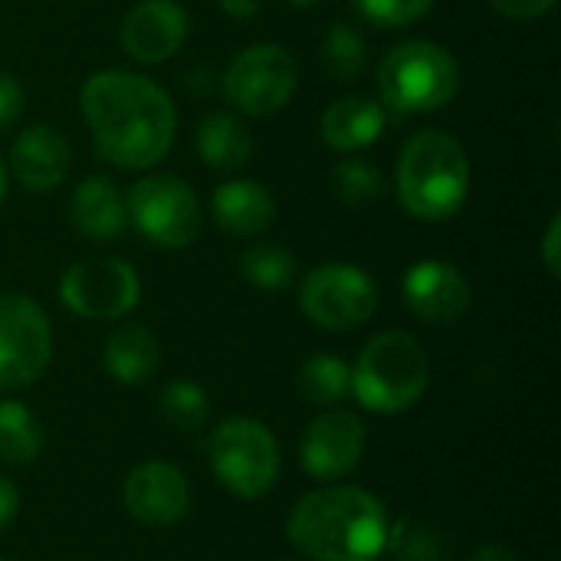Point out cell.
Listing matches in <instances>:
<instances>
[{"instance_id":"6da1fadb","label":"cell","mask_w":561,"mask_h":561,"mask_svg":"<svg viewBox=\"0 0 561 561\" xmlns=\"http://www.w3.org/2000/svg\"><path fill=\"white\" fill-rule=\"evenodd\" d=\"M82 118L102 161L122 171L158 168L178 135V108L164 85L128 69H99L79 89Z\"/></svg>"},{"instance_id":"7a4b0ae2","label":"cell","mask_w":561,"mask_h":561,"mask_svg":"<svg viewBox=\"0 0 561 561\" xmlns=\"http://www.w3.org/2000/svg\"><path fill=\"white\" fill-rule=\"evenodd\" d=\"M388 510L375 493L322 486L293 506L286 536L309 561H375L388 546Z\"/></svg>"},{"instance_id":"3957f363","label":"cell","mask_w":561,"mask_h":561,"mask_svg":"<svg viewBox=\"0 0 561 561\" xmlns=\"http://www.w3.org/2000/svg\"><path fill=\"white\" fill-rule=\"evenodd\" d=\"M394 194L408 217L444 224L457 217L470 194V154L444 128L411 135L398 154Z\"/></svg>"},{"instance_id":"277c9868","label":"cell","mask_w":561,"mask_h":561,"mask_svg":"<svg viewBox=\"0 0 561 561\" xmlns=\"http://www.w3.org/2000/svg\"><path fill=\"white\" fill-rule=\"evenodd\" d=\"M431 385V358L424 345L401 329L378 332L352 368V394L371 414L411 411Z\"/></svg>"},{"instance_id":"5b68a950","label":"cell","mask_w":561,"mask_h":561,"mask_svg":"<svg viewBox=\"0 0 561 561\" xmlns=\"http://www.w3.org/2000/svg\"><path fill=\"white\" fill-rule=\"evenodd\" d=\"M378 92L381 105L398 115L440 112L460 92V66L440 43L404 39L385 53L378 66Z\"/></svg>"},{"instance_id":"8992f818","label":"cell","mask_w":561,"mask_h":561,"mask_svg":"<svg viewBox=\"0 0 561 561\" xmlns=\"http://www.w3.org/2000/svg\"><path fill=\"white\" fill-rule=\"evenodd\" d=\"M207 460L220 486L240 500L266 496L279 480V444L263 421L227 417L214 427Z\"/></svg>"},{"instance_id":"52a82bcc","label":"cell","mask_w":561,"mask_h":561,"mask_svg":"<svg viewBox=\"0 0 561 561\" xmlns=\"http://www.w3.org/2000/svg\"><path fill=\"white\" fill-rule=\"evenodd\" d=\"M128 224L161 250H184L201 237L204 210L194 187L178 174H145L125 194Z\"/></svg>"},{"instance_id":"ba28073f","label":"cell","mask_w":561,"mask_h":561,"mask_svg":"<svg viewBox=\"0 0 561 561\" xmlns=\"http://www.w3.org/2000/svg\"><path fill=\"white\" fill-rule=\"evenodd\" d=\"M299 89V66L293 53L279 43H253L240 49L224 76L220 92L227 105L250 118H266L283 112Z\"/></svg>"},{"instance_id":"9c48e42d","label":"cell","mask_w":561,"mask_h":561,"mask_svg":"<svg viewBox=\"0 0 561 561\" xmlns=\"http://www.w3.org/2000/svg\"><path fill=\"white\" fill-rule=\"evenodd\" d=\"M299 309L325 332H352L378 312V286L362 266L319 263L302 276Z\"/></svg>"},{"instance_id":"30bf717a","label":"cell","mask_w":561,"mask_h":561,"mask_svg":"<svg viewBox=\"0 0 561 561\" xmlns=\"http://www.w3.org/2000/svg\"><path fill=\"white\" fill-rule=\"evenodd\" d=\"M141 299V279L122 256H99L72 263L59 279V302L92 322H115Z\"/></svg>"},{"instance_id":"8fae6325","label":"cell","mask_w":561,"mask_h":561,"mask_svg":"<svg viewBox=\"0 0 561 561\" xmlns=\"http://www.w3.org/2000/svg\"><path fill=\"white\" fill-rule=\"evenodd\" d=\"M53 358L46 312L20 293H0V391H20L43 378Z\"/></svg>"},{"instance_id":"7c38bea8","label":"cell","mask_w":561,"mask_h":561,"mask_svg":"<svg viewBox=\"0 0 561 561\" xmlns=\"http://www.w3.org/2000/svg\"><path fill=\"white\" fill-rule=\"evenodd\" d=\"M365 457V424L352 411H322L299 440V463L312 480H342Z\"/></svg>"},{"instance_id":"4fadbf2b","label":"cell","mask_w":561,"mask_h":561,"mask_svg":"<svg viewBox=\"0 0 561 561\" xmlns=\"http://www.w3.org/2000/svg\"><path fill=\"white\" fill-rule=\"evenodd\" d=\"M125 510L135 523L151 529L178 526L191 510V483L168 460H145L128 470L122 483Z\"/></svg>"},{"instance_id":"5bb4252c","label":"cell","mask_w":561,"mask_h":561,"mask_svg":"<svg viewBox=\"0 0 561 561\" xmlns=\"http://www.w3.org/2000/svg\"><path fill=\"white\" fill-rule=\"evenodd\" d=\"M401 296L411 316L427 325H454L473 306L470 279L447 260H417L401 279Z\"/></svg>"},{"instance_id":"9a60e30c","label":"cell","mask_w":561,"mask_h":561,"mask_svg":"<svg viewBox=\"0 0 561 561\" xmlns=\"http://www.w3.org/2000/svg\"><path fill=\"white\" fill-rule=\"evenodd\" d=\"M187 30L191 20L178 0H138L118 26V43L128 59L141 66H158L181 53V46L187 43Z\"/></svg>"},{"instance_id":"2e32d148","label":"cell","mask_w":561,"mask_h":561,"mask_svg":"<svg viewBox=\"0 0 561 561\" xmlns=\"http://www.w3.org/2000/svg\"><path fill=\"white\" fill-rule=\"evenodd\" d=\"M69 168H72V145L59 128L46 122L23 128L10 145L7 174H13V181L23 191L49 194L69 178Z\"/></svg>"},{"instance_id":"e0dca14e","label":"cell","mask_w":561,"mask_h":561,"mask_svg":"<svg viewBox=\"0 0 561 561\" xmlns=\"http://www.w3.org/2000/svg\"><path fill=\"white\" fill-rule=\"evenodd\" d=\"M69 220L76 227V233L92 243L118 240L128 230L125 194L118 191V184L108 174H89L72 191Z\"/></svg>"},{"instance_id":"ac0fdd59","label":"cell","mask_w":561,"mask_h":561,"mask_svg":"<svg viewBox=\"0 0 561 561\" xmlns=\"http://www.w3.org/2000/svg\"><path fill=\"white\" fill-rule=\"evenodd\" d=\"M210 217L227 237H263L276 224V201L260 181L233 178L210 194Z\"/></svg>"},{"instance_id":"d6986e66","label":"cell","mask_w":561,"mask_h":561,"mask_svg":"<svg viewBox=\"0 0 561 561\" xmlns=\"http://www.w3.org/2000/svg\"><path fill=\"white\" fill-rule=\"evenodd\" d=\"M385 128H388V108L368 95L335 99L319 118L322 141L339 154H355V151L375 145L385 135Z\"/></svg>"},{"instance_id":"ffe728a7","label":"cell","mask_w":561,"mask_h":561,"mask_svg":"<svg viewBox=\"0 0 561 561\" xmlns=\"http://www.w3.org/2000/svg\"><path fill=\"white\" fill-rule=\"evenodd\" d=\"M102 365L108 378H115L125 388L145 385L154 378L161 365V342L145 325H118L102 348Z\"/></svg>"},{"instance_id":"44dd1931","label":"cell","mask_w":561,"mask_h":561,"mask_svg":"<svg viewBox=\"0 0 561 561\" xmlns=\"http://www.w3.org/2000/svg\"><path fill=\"white\" fill-rule=\"evenodd\" d=\"M197 154L210 171L233 174L253 154V135L233 112H210L197 125Z\"/></svg>"},{"instance_id":"7402d4cb","label":"cell","mask_w":561,"mask_h":561,"mask_svg":"<svg viewBox=\"0 0 561 561\" xmlns=\"http://www.w3.org/2000/svg\"><path fill=\"white\" fill-rule=\"evenodd\" d=\"M296 391L312 408H335L352 394V365L332 352H316L299 365Z\"/></svg>"},{"instance_id":"603a6c76","label":"cell","mask_w":561,"mask_h":561,"mask_svg":"<svg viewBox=\"0 0 561 561\" xmlns=\"http://www.w3.org/2000/svg\"><path fill=\"white\" fill-rule=\"evenodd\" d=\"M43 454L39 417L13 398L0 401V460L10 467H26Z\"/></svg>"},{"instance_id":"cb8c5ba5","label":"cell","mask_w":561,"mask_h":561,"mask_svg":"<svg viewBox=\"0 0 561 561\" xmlns=\"http://www.w3.org/2000/svg\"><path fill=\"white\" fill-rule=\"evenodd\" d=\"M319 62L335 82H352L368 66V43L358 26L332 23L319 43Z\"/></svg>"},{"instance_id":"d4e9b609","label":"cell","mask_w":561,"mask_h":561,"mask_svg":"<svg viewBox=\"0 0 561 561\" xmlns=\"http://www.w3.org/2000/svg\"><path fill=\"white\" fill-rule=\"evenodd\" d=\"M240 276L260 293H283L296 283V256L276 243H253L237 260Z\"/></svg>"},{"instance_id":"484cf974","label":"cell","mask_w":561,"mask_h":561,"mask_svg":"<svg viewBox=\"0 0 561 561\" xmlns=\"http://www.w3.org/2000/svg\"><path fill=\"white\" fill-rule=\"evenodd\" d=\"M158 414L181 434H197L210 421V398L191 378H174L158 394Z\"/></svg>"},{"instance_id":"4316f807","label":"cell","mask_w":561,"mask_h":561,"mask_svg":"<svg viewBox=\"0 0 561 561\" xmlns=\"http://www.w3.org/2000/svg\"><path fill=\"white\" fill-rule=\"evenodd\" d=\"M332 191L348 207H368L385 197L388 184H385V174L378 164H371L365 158H342L332 168Z\"/></svg>"},{"instance_id":"83f0119b","label":"cell","mask_w":561,"mask_h":561,"mask_svg":"<svg viewBox=\"0 0 561 561\" xmlns=\"http://www.w3.org/2000/svg\"><path fill=\"white\" fill-rule=\"evenodd\" d=\"M385 552H391L398 561H444L447 559V546H444V536L414 519V516H404V519H394L388 526V546Z\"/></svg>"},{"instance_id":"f1b7e54d","label":"cell","mask_w":561,"mask_h":561,"mask_svg":"<svg viewBox=\"0 0 561 561\" xmlns=\"http://www.w3.org/2000/svg\"><path fill=\"white\" fill-rule=\"evenodd\" d=\"M358 16L378 30H401L424 20L437 0H352Z\"/></svg>"},{"instance_id":"f546056e","label":"cell","mask_w":561,"mask_h":561,"mask_svg":"<svg viewBox=\"0 0 561 561\" xmlns=\"http://www.w3.org/2000/svg\"><path fill=\"white\" fill-rule=\"evenodd\" d=\"M23 105H26V92L20 79L0 69V131H7L23 115Z\"/></svg>"},{"instance_id":"4dcf8cb0","label":"cell","mask_w":561,"mask_h":561,"mask_svg":"<svg viewBox=\"0 0 561 561\" xmlns=\"http://www.w3.org/2000/svg\"><path fill=\"white\" fill-rule=\"evenodd\" d=\"M500 16L506 20H539L546 16L559 0H486Z\"/></svg>"},{"instance_id":"1f68e13d","label":"cell","mask_w":561,"mask_h":561,"mask_svg":"<svg viewBox=\"0 0 561 561\" xmlns=\"http://www.w3.org/2000/svg\"><path fill=\"white\" fill-rule=\"evenodd\" d=\"M542 266L552 279L561 276V214H552L546 237H542Z\"/></svg>"},{"instance_id":"d6a6232c","label":"cell","mask_w":561,"mask_h":561,"mask_svg":"<svg viewBox=\"0 0 561 561\" xmlns=\"http://www.w3.org/2000/svg\"><path fill=\"white\" fill-rule=\"evenodd\" d=\"M16 513H20V493L7 477H0V529H7L16 519Z\"/></svg>"},{"instance_id":"836d02e7","label":"cell","mask_w":561,"mask_h":561,"mask_svg":"<svg viewBox=\"0 0 561 561\" xmlns=\"http://www.w3.org/2000/svg\"><path fill=\"white\" fill-rule=\"evenodd\" d=\"M217 3L233 20H247V16H256L260 13V0H217Z\"/></svg>"},{"instance_id":"e575fe53","label":"cell","mask_w":561,"mask_h":561,"mask_svg":"<svg viewBox=\"0 0 561 561\" xmlns=\"http://www.w3.org/2000/svg\"><path fill=\"white\" fill-rule=\"evenodd\" d=\"M470 561H516V556H513V549H506V546H500V542H486V546H480V549L473 552V559Z\"/></svg>"},{"instance_id":"d590c367","label":"cell","mask_w":561,"mask_h":561,"mask_svg":"<svg viewBox=\"0 0 561 561\" xmlns=\"http://www.w3.org/2000/svg\"><path fill=\"white\" fill-rule=\"evenodd\" d=\"M7 178H10V174H7V161L0 158V204H3V197H7Z\"/></svg>"},{"instance_id":"8d00e7d4","label":"cell","mask_w":561,"mask_h":561,"mask_svg":"<svg viewBox=\"0 0 561 561\" xmlns=\"http://www.w3.org/2000/svg\"><path fill=\"white\" fill-rule=\"evenodd\" d=\"M289 7H299V10H306V7H316V0H286Z\"/></svg>"},{"instance_id":"74e56055","label":"cell","mask_w":561,"mask_h":561,"mask_svg":"<svg viewBox=\"0 0 561 561\" xmlns=\"http://www.w3.org/2000/svg\"><path fill=\"white\" fill-rule=\"evenodd\" d=\"M0 561H13V559H0Z\"/></svg>"},{"instance_id":"f35d334b","label":"cell","mask_w":561,"mask_h":561,"mask_svg":"<svg viewBox=\"0 0 561 561\" xmlns=\"http://www.w3.org/2000/svg\"><path fill=\"white\" fill-rule=\"evenodd\" d=\"M279 561H289V559H279Z\"/></svg>"}]
</instances>
